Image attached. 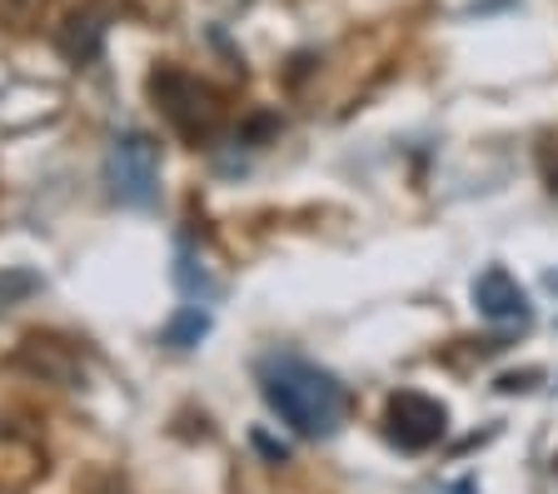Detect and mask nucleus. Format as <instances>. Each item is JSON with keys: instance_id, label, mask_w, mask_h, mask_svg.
I'll list each match as a JSON object with an SVG mask.
<instances>
[{"instance_id": "2", "label": "nucleus", "mask_w": 558, "mask_h": 494, "mask_svg": "<svg viewBox=\"0 0 558 494\" xmlns=\"http://www.w3.org/2000/svg\"><path fill=\"white\" fill-rule=\"evenodd\" d=\"M110 176H116L120 201L130 205H150L155 201V180H160V165H155V145L145 135H125L110 150Z\"/></svg>"}, {"instance_id": "4", "label": "nucleus", "mask_w": 558, "mask_h": 494, "mask_svg": "<svg viewBox=\"0 0 558 494\" xmlns=\"http://www.w3.org/2000/svg\"><path fill=\"white\" fill-rule=\"evenodd\" d=\"M474 300H478V310H484L488 320H523L529 315V300H523V290L513 285V275L504 270V265H494V270L478 275Z\"/></svg>"}, {"instance_id": "6", "label": "nucleus", "mask_w": 558, "mask_h": 494, "mask_svg": "<svg viewBox=\"0 0 558 494\" xmlns=\"http://www.w3.org/2000/svg\"><path fill=\"white\" fill-rule=\"evenodd\" d=\"M205 329H209V320L199 315V310H185V315L165 329V345H180V350H185V345H195L199 335H205Z\"/></svg>"}, {"instance_id": "1", "label": "nucleus", "mask_w": 558, "mask_h": 494, "mask_svg": "<svg viewBox=\"0 0 558 494\" xmlns=\"http://www.w3.org/2000/svg\"><path fill=\"white\" fill-rule=\"evenodd\" d=\"M259 389H265L269 410L304 439L335 435L339 420H344V389H339L325 370L304 365V360H294V354L269 360L265 375H259Z\"/></svg>"}, {"instance_id": "7", "label": "nucleus", "mask_w": 558, "mask_h": 494, "mask_svg": "<svg viewBox=\"0 0 558 494\" xmlns=\"http://www.w3.org/2000/svg\"><path fill=\"white\" fill-rule=\"evenodd\" d=\"M40 5H46V0H0V15L25 31V25H31L35 15H40Z\"/></svg>"}, {"instance_id": "3", "label": "nucleus", "mask_w": 558, "mask_h": 494, "mask_svg": "<svg viewBox=\"0 0 558 494\" xmlns=\"http://www.w3.org/2000/svg\"><path fill=\"white\" fill-rule=\"evenodd\" d=\"M444 424H449L444 405L424 400V395H395L389 400V435L404 449H429L444 435Z\"/></svg>"}, {"instance_id": "5", "label": "nucleus", "mask_w": 558, "mask_h": 494, "mask_svg": "<svg viewBox=\"0 0 558 494\" xmlns=\"http://www.w3.org/2000/svg\"><path fill=\"white\" fill-rule=\"evenodd\" d=\"M100 40H105V25L95 11H70L65 25H60V50L70 60H95L100 56Z\"/></svg>"}]
</instances>
